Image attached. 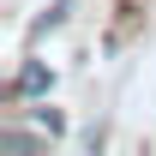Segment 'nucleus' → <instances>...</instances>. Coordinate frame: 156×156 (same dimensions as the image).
I'll return each mask as SVG.
<instances>
[{"label": "nucleus", "mask_w": 156, "mask_h": 156, "mask_svg": "<svg viewBox=\"0 0 156 156\" xmlns=\"http://www.w3.org/2000/svg\"><path fill=\"white\" fill-rule=\"evenodd\" d=\"M18 90H48V72H42V66H24V78H18Z\"/></svg>", "instance_id": "nucleus-1"}]
</instances>
